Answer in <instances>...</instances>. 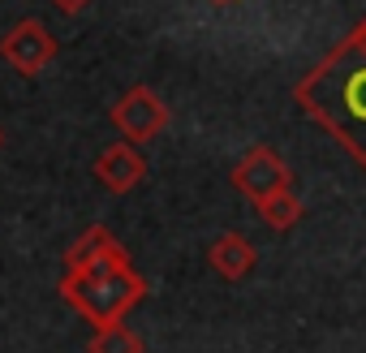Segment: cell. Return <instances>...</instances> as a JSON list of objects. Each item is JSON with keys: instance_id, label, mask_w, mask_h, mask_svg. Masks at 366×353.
<instances>
[{"instance_id": "cell-1", "label": "cell", "mask_w": 366, "mask_h": 353, "mask_svg": "<svg viewBox=\"0 0 366 353\" xmlns=\"http://www.w3.org/2000/svg\"><path fill=\"white\" fill-rule=\"evenodd\" d=\"M297 108L366 168V18L293 86Z\"/></svg>"}, {"instance_id": "cell-2", "label": "cell", "mask_w": 366, "mask_h": 353, "mask_svg": "<svg viewBox=\"0 0 366 353\" xmlns=\"http://www.w3.org/2000/svg\"><path fill=\"white\" fill-rule=\"evenodd\" d=\"M56 293L91 327H112V323H125L142 306L147 280L134 267L129 272H104V276H61Z\"/></svg>"}, {"instance_id": "cell-3", "label": "cell", "mask_w": 366, "mask_h": 353, "mask_svg": "<svg viewBox=\"0 0 366 353\" xmlns=\"http://www.w3.org/2000/svg\"><path fill=\"white\" fill-rule=\"evenodd\" d=\"M108 121H112V129L121 134V138H129V142H155L164 129H168V121H172V112H168V104L151 91V86H129L112 108H108Z\"/></svg>"}, {"instance_id": "cell-4", "label": "cell", "mask_w": 366, "mask_h": 353, "mask_svg": "<svg viewBox=\"0 0 366 353\" xmlns=\"http://www.w3.org/2000/svg\"><path fill=\"white\" fill-rule=\"evenodd\" d=\"M56 56V35L39 22V18H22L14 22L5 35H0V61H5L14 74L22 78H35L52 65Z\"/></svg>"}, {"instance_id": "cell-5", "label": "cell", "mask_w": 366, "mask_h": 353, "mask_svg": "<svg viewBox=\"0 0 366 353\" xmlns=\"http://www.w3.org/2000/svg\"><path fill=\"white\" fill-rule=\"evenodd\" d=\"M229 182H233L237 194H246L250 203H259V199H267V194L293 186V172H289V164H285V155H280L276 146L259 142V146H250V151L233 164Z\"/></svg>"}, {"instance_id": "cell-6", "label": "cell", "mask_w": 366, "mask_h": 353, "mask_svg": "<svg viewBox=\"0 0 366 353\" xmlns=\"http://www.w3.org/2000/svg\"><path fill=\"white\" fill-rule=\"evenodd\" d=\"M129 250L112 237V229L91 224L69 250H65V276H104V272H129Z\"/></svg>"}, {"instance_id": "cell-7", "label": "cell", "mask_w": 366, "mask_h": 353, "mask_svg": "<svg viewBox=\"0 0 366 353\" xmlns=\"http://www.w3.org/2000/svg\"><path fill=\"white\" fill-rule=\"evenodd\" d=\"M95 176H99V186L108 194H134L142 182H147V155L138 151V142L129 138H117L99 151L95 159Z\"/></svg>"}, {"instance_id": "cell-8", "label": "cell", "mask_w": 366, "mask_h": 353, "mask_svg": "<svg viewBox=\"0 0 366 353\" xmlns=\"http://www.w3.org/2000/svg\"><path fill=\"white\" fill-rule=\"evenodd\" d=\"M207 263H212V272H216L220 280L237 284V280H246V276L254 272L259 254H254V246H250L242 233H220V237L212 242V250H207Z\"/></svg>"}, {"instance_id": "cell-9", "label": "cell", "mask_w": 366, "mask_h": 353, "mask_svg": "<svg viewBox=\"0 0 366 353\" xmlns=\"http://www.w3.org/2000/svg\"><path fill=\"white\" fill-rule=\"evenodd\" d=\"M254 212H259V220H263L272 233H293V229L302 224V216H306V207H302V199H297V190H293V186H285V190H276V194L259 199V203H254Z\"/></svg>"}, {"instance_id": "cell-10", "label": "cell", "mask_w": 366, "mask_h": 353, "mask_svg": "<svg viewBox=\"0 0 366 353\" xmlns=\"http://www.w3.org/2000/svg\"><path fill=\"white\" fill-rule=\"evenodd\" d=\"M86 353H147V344H142V336L129 332L125 323H112V327H95Z\"/></svg>"}, {"instance_id": "cell-11", "label": "cell", "mask_w": 366, "mask_h": 353, "mask_svg": "<svg viewBox=\"0 0 366 353\" xmlns=\"http://www.w3.org/2000/svg\"><path fill=\"white\" fill-rule=\"evenodd\" d=\"M52 5H56L61 14H69V18H78V14H86V9H91V0H52Z\"/></svg>"}, {"instance_id": "cell-12", "label": "cell", "mask_w": 366, "mask_h": 353, "mask_svg": "<svg viewBox=\"0 0 366 353\" xmlns=\"http://www.w3.org/2000/svg\"><path fill=\"white\" fill-rule=\"evenodd\" d=\"M212 5H224L229 9V5H242V0H212Z\"/></svg>"}]
</instances>
